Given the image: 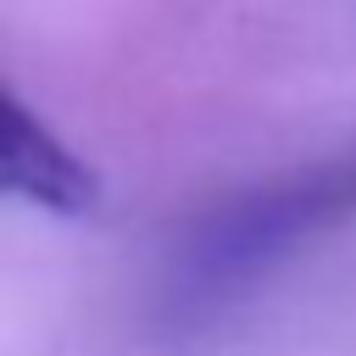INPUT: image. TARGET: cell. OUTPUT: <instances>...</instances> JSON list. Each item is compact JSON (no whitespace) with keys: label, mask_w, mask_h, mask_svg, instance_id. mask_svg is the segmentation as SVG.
<instances>
[{"label":"cell","mask_w":356,"mask_h":356,"mask_svg":"<svg viewBox=\"0 0 356 356\" xmlns=\"http://www.w3.org/2000/svg\"><path fill=\"white\" fill-rule=\"evenodd\" d=\"M356 217V156L312 161L273 184H256L189 222L161 278V323L206 328L234 312L256 284L295 261L312 239Z\"/></svg>","instance_id":"6da1fadb"},{"label":"cell","mask_w":356,"mask_h":356,"mask_svg":"<svg viewBox=\"0 0 356 356\" xmlns=\"http://www.w3.org/2000/svg\"><path fill=\"white\" fill-rule=\"evenodd\" d=\"M0 195L78 217L95 206V172L0 83Z\"/></svg>","instance_id":"7a4b0ae2"}]
</instances>
